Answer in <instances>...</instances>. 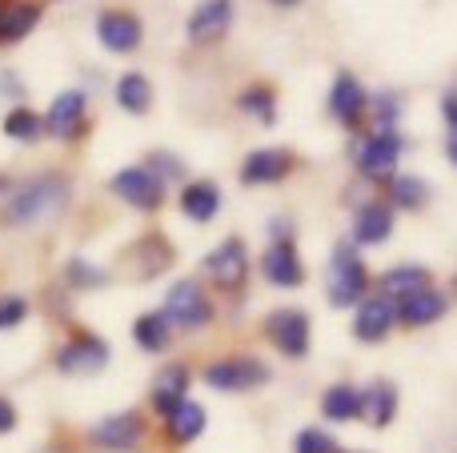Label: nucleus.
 I'll return each mask as SVG.
<instances>
[{"label":"nucleus","instance_id":"obj_27","mask_svg":"<svg viewBox=\"0 0 457 453\" xmlns=\"http://www.w3.org/2000/svg\"><path fill=\"white\" fill-rule=\"evenodd\" d=\"M321 414L329 422H353V417H361V390H353V385H329L321 398Z\"/></svg>","mask_w":457,"mask_h":453},{"label":"nucleus","instance_id":"obj_20","mask_svg":"<svg viewBox=\"0 0 457 453\" xmlns=\"http://www.w3.org/2000/svg\"><path fill=\"white\" fill-rule=\"evenodd\" d=\"M185 398H189V369L173 361V366H165L153 377V406H157V414L169 417Z\"/></svg>","mask_w":457,"mask_h":453},{"label":"nucleus","instance_id":"obj_16","mask_svg":"<svg viewBox=\"0 0 457 453\" xmlns=\"http://www.w3.org/2000/svg\"><path fill=\"white\" fill-rule=\"evenodd\" d=\"M397 321V305L389 301V297H361L357 301V317H353V334L357 342H386L389 329H394Z\"/></svg>","mask_w":457,"mask_h":453},{"label":"nucleus","instance_id":"obj_34","mask_svg":"<svg viewBox=\"0 0 457 453\" xmlns=\"http://www.w3.org/2000/svg\"><path fill=\"white\" fill-rule=\"evenodd\" d=\"M24 317H29V301H24V297H16V293L0 297V334H4V329H16Z\"/></svg>","mask_w":457,"mask_h":453},{"label":"nucleus","instance_id":"obj_29","mask_svg":"<svg viewBox=\"0 0 457 453\" xmlns=\"http://www.w3.org/2000/svg\"><path fill=\"white\" fill-rule=\"evenodd\" d=\"M389 201L402 209H421L429 201V185L413 173H397V177H389Z\"/></svg>","mask_w":457,"mask_h":453},{"label":"nucleus","instance_id":"obj_7","mask_svg":"<svg viewBox=\"0 0 457 453\" xmlns=\"http://www.w3.org/2000/svg\"><path fill=\"white\" fill-rule=\"evenodd\" d=\"M402 136L397 133H373L365 141H357V173L370 177V181H389L402 157Z\"/></svg>","mask_w":457,"mask_h":453},{"label":"nucleus","instance_id":"obj_39","mask_svg":"<svg viewBox=\"0 0 457 453\" xmlns=\"http://www.w3.org/2000/svg\"><path fill=\"white\" fill-rule=\"evenodd\" d=\"M445 157L457 165V133H450V141H445Z\"/></svg>","mask_w":457,"mask_h":453},{"label":"nucleus","instance_id":"obj_8","mask_svg":"<svg viewBox=\"0 0 457 453\" xmlns=\"http://www.w3.org/2000/svg\"><path fill=\"white\" fill-rule=\"evenodd\" d=\"M205 273L225 289V293H237L249 281V253H245L241 237H225L213 253L205 257Z\"/></svg>","mask_w":457,"mask_h":453},{"label":"nucleus","instance_id":"obj_22","mask_svg":"<svg viewBox=\"0 0 457 453\" xmlns=\"http://www.w3.org/2000/svg\"><path fill=\"white\" fill-rule=\"evenodd\" d=\"M165 433H169L173 446H189V441H197L201 433H205V406H197V401L185 398L181 406L165 417Z\"/></svg>","mask_w":457,"mask_h":453},{"label":"nucleus","instance_id":"obj_41","mask_svg":"<svg viewBox=\"0 0 457 453\" xmlns=\"http://www.w3.org/2000/svg\"><path fill=\"white\" fill-rule=\"evenodd\" d=\"M273 4H281V8H285V4H297V0H273Z\"/></svg>","mask_w":457,"mask_h":453},{"label":"nucleus","instance_id":"obj_11","mask_svg":"<svg viewBox=\"0 0 457 453\" xmlns=\"http://www.w3.org/2000/svg\"><path fill=\"white\" fill-rule=\"evenodd\" d=\"M228 29H233V0H201L189 12V24H185V32L197 48L217 45Z\"/></svg>","mask_w":457,"mask_h":453},{"label":"nucleus","instance_id":"obj_32","mask_svg":"<svg viewBox=\"0 0 457 453\" xmlns=\"http://www.w3.org/2000/svg\"><path fill=\"white\" fill-rule=\"evenodd\" d=\"M293 449L297 453H341L337 438H329V433L317 430V425H305V430L297 433V441H293Z\"/></svg>","mask_w":457,"mask_h":453},{"label":"nucleus","instance_id":"obj_38","mask_svg":"<svg viewBox=\"0 0 457 453\" xmlns=\"http://www.w3.org/2000/svg\"><path fill=\"white\" fill-rule=\"evenodd\" d=\"M442 117L450 120V128L457 133V88H453V93H445V96H442Z\"/></svg>","mask_w":457,"mask_h":453},{"label":"nucleus","instance_id":"obj_24","mask_svg":"<svg viewBox=\"0 0 457 453\" xmlns=\"http://www.w3.org/2000/svg\"><path fill=\"white\" fill-rule=\"evenodd\" d=\"M418 289H429L426 265H394L389 273H381V297H389V301H402Z\"/></svg>","mask_w":457,"mask_h":453},{"label":"nucleus","instance_id":"obj_10","mask_svg":"<svg viewBox=\"0 0 457 453\" xmlns=\"http://www.w3.org/2000/svg\"><path fill=\"white\" fill-rule=\"evenodd\" d=\"M104 366H109V345L93 334H77L72 342H64L61 350H56V369H61V374H72V377L101 374Z\"/></svg>","mask_w":457,"mask_h":453},{"label":"nucleus","instance_id":"obj_31","mask_svg":"<svg viewBox=\"0 0 457 453\" xmlns=\"http://www.w3.org/2000/svg\"><path fill=\"white\" fill-rule=\"evenodd\" d=\"M40 128H45V120H40L32 109H8V117H4V136L32 144V141L40 136Z\"/></svg>","mask_w":457,"mask_h":453},{"label":"nucleus","instance_id":"obj_36","mask_svg":"<svg viewBox=\"0 0 457 453\" xmlns=\"http://www.w3.org/2000/svg\"><path fill=\"white\" fill-rule=\"evenodd\" d=\"M153 169H165L161 177H181L185 169H181V161L177 157H169V152H153Z\"/></svg>","mask_w":457,"mask_h":453},{"label":"nucleus","instance_id":"obj_42","mask_svg":"<svg viewBox=\"0 0 457 453\" xmlns=\"http://www.w3.org/2000/svg\"><path fill=\"white\" fill-rule=\"evenodd\" d=\"M453 293H457V277H453Z\"/></svg>","mask_w":457,"mask_h":453},{"label":"nucleus","instance_id":"obj_40","mask_svg":"<svg viewBox=\"0 0 457 453\" xmlns=\"http://www.w3.org/2000/svg\"><path fill=\"white\" fill-rule=\"evenodd\" d=\"M4 189H8V177H4V173H0V193H4Z\"/></svg>","mask_w":457,"mask_h":453},{"label":"nucleus","instance_id":"obj_21","mask_svg":"<svg viewBox=\"0 0 457 453\" xmlns=\"http://www.w3.org/2000/svg\"><path fill=\"white\" fill-rule=\"evenodd\" d=\"M181 213L197 225H209L221 213V189L213 181H189L181 189Z\"/></svg>","mask_w":457,"mask_h":453},{"label":"nucleus","instance_id":"obj_14","mask_svg":"<svg viewBox=\"0 0 457 453\" xmlns=\"http://www.w3.org/2000/svg\"><path fill=\"white\" fill-rule=\"evenodd\" d=\"M96 37L109 53H137L145 40V24L137 12H125V8H109L96 21Z\"/></svg>","mask_w":457,"mask_h":453},{"label":"nucleus","instance_id":"obj_5","mask_svg":"<svg viewBox=\"0 0 457 453\" xmlns=\"http://www.w3.org/2000/svg\"><path fill=\"white\" fill-rule=\"evenodd\" d=\"M265 382H269V366L257 358H225V361L205 366V385L209 390H221V393H245Z\"/></svg>","mask_w":457,"mask_h":453},{"label":"nucleus","instance_id":"obj_4","mask_svg":"<svg viewBox=\"0 0 457 453\" xmlns=\"http://www.w3.org/2000/svg\"><path fill=\"white\" fill-rule=\"evenodd\" d=\"M109 189L117 193L125 205H133V209H161V201H165V181H161L153 169H145V165H129V169H117L112 173V181H109Z\"/></svg>","mask_w":457,"mask_h":453},{"label":"nucleus","instance_id":"obj_13","mask_svg":"<svg viewBox=\"0 0 457 453\" xmlns=\"http://www.w3.org/2000/svg\"><path fill=\"white\" fill-rule=\"evenodd\" d=\"M265 337L285 358H305L309 353V317L301 309H277L265 321Z\"/></svg>","mask_w":457,"mask_h":453},{"label":"nucleus","instance_id":"obj_23","mask_svg":"<svg viewBox=\"0 0 457 453\" xmlns=\"http://www.w3.org/2000/svg\"><path fill=\"white\" fill-rule=\"evenodd\" d=\"M361 417L373 425V430H386V425L397 417V385L373 382L370 390L361 393Z\"/></svg>","mask_w":457,"mask_h":453},{"label":"nucleus","instance_id":"obj_37","mask_svg":"<svg viewBox=\"0 0 457 453\" xmlns=\"http://www.w3.org/2000/svg\"><path fill=\"white\" fill-rule=\"evenodd\" d=\"M16 430V406L8 398H0V433H12Z\"/></svg>","mask_w":457,"mask_h":453},{"label":"nucleus","instance_id":"obj_30","mask_svg":"<svg viewBox=\"0 0 457 453\" xmlns=\"http://www.w3.org/2000/svg\"><path fill=\"white\" fill-rule=\"evenodd\" d=\"M241 112H249V117H257L261 125H273L277 120V93L269 85H253L241 93Z\"/></svg>","mask_w":457,"mask_h":453},{"label":"nucleus","instance_id":"obj_17","mask_svg":"<svg viewBox=\"0 0 457 453\" xmlns=\"http://www.w3.org/2000/svg\"><path fill=\"white\" fill-rule=\"evenodd\" d=\"M397 305V321L410 329H421V325H434V321L445 317V309H450V301H445V293H437L434 285L429 289H418V293L402 297Z\"/></svg>","mask_w":457,"mask_h":453},{"label":"nucleus","instance_id":"obj_12","mask_svg":"<svg viewBox=\"0 0 457 453\" xmlns=\"http://www.w3.org/2000/svg\"><path fill=\"white\" fill-rule=\"evenodd\" d=\"M329 112H333V120H341L345 128H357L365 120V112H370V93H365V85L353 72H337V77H333Z\"/></svg>","mask_w":457,"mask_h":453},{"label":"nucleus","instance_id":"obj_28","mask_svg":"<svg viewBox=\"0 0 457 453\" xmlns=\"http://www.w3.org/2000/svg\"><path fill=\"white\" fill-rule=\"evenodd\" d=\"M169 321H165V313H141V317L133 321V337H137V345H141L145 353H161L169 345Z\"/></svg>","mask_w":457,"mask_h":453},{"label":"nucleus","instance_id":"obj_9","mask_svg":"<svg viewBox=\"0 0 457 453\" xmlns=\"http://www.w3.org/2000/svg\"><path fill=\"white\" fill-rule=\"evenodd\" d=\"M88 438H93V446H101V449L129 453V449L141 446V438H145V417L133 414V409H125V414H109V417H101V422L88 430Z\"/></svg>","mask_w":457,"mask_h":453},{"label":"nucleus","instance_id":"obj_3","mask_svg":"<svg viewBox=\"0 0 457 453\" xmlns=\"http://www.w3.org/2000/svg\"><path fill=\"white\" fill-rule=\"evenodd\" d=\"M165 321L181 329H205L213 321V301L197 281H177L165 297Z\"/></svg>","mask_w":457,"mask_h":453},{"label":"nucleus","instance_id":"obj_25","mask_svg":"<svg viewBox=\"0 0 457 453\" xmlns=\"http://www.w3.org/2000/svg\"><path fill=\"white\" fill-rule=\"evenodd\" d=\"M117 104L125 112H133V117H145L153 104V85L145 72H125V77L117 80Z\"/></svg>","mask_w":457,"mask_h":453},{"label":"nucleus","instance_id":"obj_18","mask_svg":"<svg viewBox=\"0 0 457 453\" xmlns=\"http://www.w3.org/2000/svg\"><path fill=\"white\" fill-rule=\"evenodd\" d=\"M293 169V157L285 149H257L241 161V181L245 185H277L285 181Z\"/></svg>","mask_w":457,"mask_h":453},{"label":"nucleus","instance_id":"obj_19","mask_svg":"<svg viewBox=\"0 0 457 453\" xmlns=\"http://www.w3.org/2000/svg\"><path fill=\"white\" fill-rule=\"evenodd\" d=\"M394 233V209L381 201H365L353 217V241L357 245H386Z\"/></svg>","mask_w":457,"mask_h":453},{"label":"nucleus","instance_id":"obj_6","mask_svg":"<svg viewBox=\"0 0 457 453\" xmlns=\"http://www.w3.org/2000/svg\"><path fill=\"white\" fill-rule=\"evenodd\" d=\"M40 120H45V128L53 136L77 141V136L88 133V96L80 88H64V93L53 96V104H48V112Z\"/></svg>","mask_w":457,"mask_h":453},{"label":"nucleus","instance_id":"obj_2","mask_svg":"<svg viewBox=\"0 0 457 453\" xmlns=\"http://www.w3.org/2000/svg\"><path fill=\"white\" fill-rule=\"evenodd\" d=\"M329 305H337V309H349V305H357L365 297V289H370V269H365V261L357 257V249L349 245V241H341L337 249H333L329 257Z\"/></svg>","mask_w":457,"mask_h":453},{"label":"nucleus","instance_id":"obj_26","mask_svg":"<svg viewBox=\"0 0 457 453\" xmlns=\"http://www.w3.org/2000/svg\"><path fill=\"white\" fill-rule=\"evenodd\" d=\"M40 24V4H12L0 12V45H16Z\"/></svg>","mask_w":457,"mask_h":453},{"label":"nucleus","instance_id":"obj_33","mask_svg":"<svg viewBox=\"0 0 457 453\" xmlns=\"http://www.w3.org/2000/svg\"><path fill=\"white\" fill-rule=\"evenodd\" d=\"M64 277L72 281L77 289H93V285H104V269H96V265L80 261V257H72L69 269H64Z\"/></svg>","mask_w":457,"mask_h":453},{"label":"nucleus","instance_id":"obj_35","mask_svg":"<svg viewBox=\"0 0 457 453\" xmlns=\"http://www.w3.org/2000/svg\"><path fill=\"white\" fill-rule=\"evenodd\" d=\"M373 117H378V133H394V125H397V93H381Z\"/></svg>","mask_w":457,"mask_h":453},{"label":"nucleus","instance_id":"obj_1","mask_svg":"<svg viewBox=\"0 0 457 453\" xmlns=\"http://www.w3.org/2000/svg\"><path fill=\"white\" fill-rule=\"evenodd\" d=\"M64 205H69V181L56 173H45V177H37V181H29L24 189L12 193L4 217L12 229H32V225L56 217Z\"/></svg>","mask_w":457,"mask_h":453},{"label":"nucleus","instance_id":"obj_15","mask_svg":"<svg viewBox=\"0 0 457 453\" xmlns=\"http://www.w3.org/2000/svg\"><path fill=\"white\" fill-rule=\"evenodd\" d=\"M261 273H265V281H273L277 289H297L301 281H305V265H301L293 237L273 241V245L265 249V257H261Z\"/></svg>","mask_w":457,"mask_h":453}]
</instances>
